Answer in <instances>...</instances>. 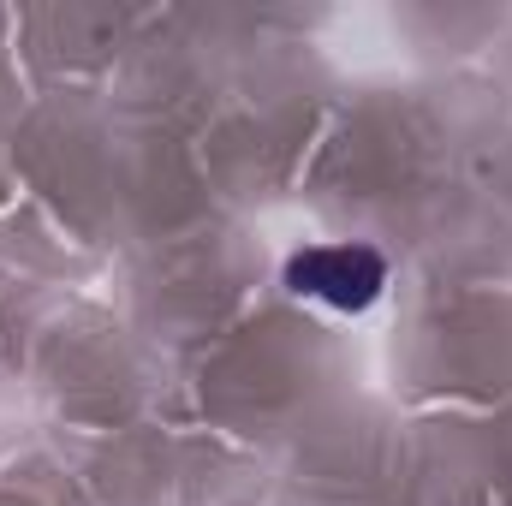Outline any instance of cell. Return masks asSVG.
<instances>
[{"instance_id": "6da1fadb", "label": "cell", "mask_w": 512, "mask_h": 506, "mask_svg": "<svg viewBox=\"0 0 512 506\" xmlns=\"http://www.w3.org/2000/svg\"><path fill=\"white\" fill-rule=\"evenodd\" d=\"M286 286L298 298H310V304L358 316V310H370L382 298L387 268L370 245H310V251H298L286 262Z\"/></svg>"}]
</instances>
